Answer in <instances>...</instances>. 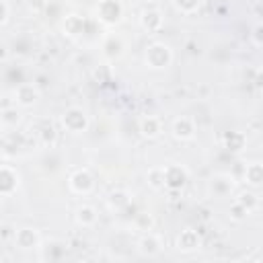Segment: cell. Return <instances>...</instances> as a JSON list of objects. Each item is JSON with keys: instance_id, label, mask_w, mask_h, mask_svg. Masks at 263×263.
<instances>
[{"instance_id": "obj_1", "label": "cell", "mask_w": 263, "mask_h": 263, "mask_svg": "<svg viewBox=\"0 0 263 263\" xmlns=\"http://www.w3.org/2000/svg\"><path fill=\"white\" fill-rule=\"evenodd\" d=\"M173 49L171 45L162 43V41H154L146 47V53H144V62L150 70H164L173 64Z\"/></svg>"}, {"instance_id": "obj_2", "label": "cell", "mask_w": 263, "mask_h": 263, "mask_svg": "<svg viewBox=\"0 0 263 263\" xmlns=\"http://www.w3.org/2000/svg\"><path fill=\"white\" fill-rule=\"evenodd\" d=\"M97 21L105 27H115L123 18V4L119 0H101L97 4Z\"/></svg>"}, {"instance_id": "obj_3", "label": "cell", "mask_w": 263, "mask_h": 263, "mask_svg": "<svg viewBox=\"0 0 263 263\" xmlns=\"http://www.w3.org/2000/svg\"><path fill=\"white\" fill-rule=\"evenodd\" d=\"M60 123H62V127H64L66 132H70V134H82V132H86V127H88V115H86V111L80 109V107H70V109H66V111L62 113Z\"/></svg>"}, {"instance_id": "obj_4", "label": "cell", "mask_w": 263, "mask_h": 263, "mask_svg": "<svg viewBox=\"0 0 263 263\" xmlns=\"http://www.w3.org/2000/svg\"><path fill=\"white\" fill-rule=\"evenodd\" d=\"M68 187H70L72 193L84 197V195H88V193L95 191V177H92V173L88 168H78V171H74L70 175Z\"/></svg>"}, {"instance_id": "obj_5", "label": "cell", "mask_w": 263, "mask_h": 263, "mask_svg": "<svg viewBox=\"0 0 263 263\" xmlns=\"http://www.w3.org/2000/svg\"><path fill=\"white\" fill-rule=\"evenodd\" d=\"M162 171H164V189H168V191H179L189 181V173L183 164H175V162L164 164Z\"/></svg>"}, {"instance_id": "obj_6", "label": "cell", "mask_w": 263, "mask_h": 263, "mask_svg": "<svg viewBox=\"0 0 263 263\" xmlns=\"http://www.w3.org/2000/svg\"><path fill=\"white\" fill-rule=\"evenodd\" d=\"M18 187H21V173L16 171V166L4 162L0 166V195L10 197L12 193H16Z\"/></svg>"}, {"instance_id": "obj_7", "label": "cell", "mask_w": 263, "mask_h": 263, "mask_svg": "<svg viewBox=\"0 0 263 263\" xmlns=\"http://www.w3.org/2000/svg\"><path fill=\"white\" fill-rule=\"evenodd\" d=\"M12 242L14 247H18L21 251H31V249H41V234L37 228L31 226H23L16 228L12 234Z\"/></svg>"}, {"instance_id": "obj_8", "label": "cell", "mask_w": 263, "mask_h": 263, "mask_svg": "<svg viewBox=\"0 0 263 263\" xmlns=\"http://www.w3.org/2000/svg\"><path fill=\"white\" fill-rule=\"evenodd\" d=\"M234 183L236 179L228 173H218L208 181V189L214 197H230L234 191Z\"/></svg>"}, {"instance_id": "obj_9", "label": "cell", "mask_w": 263, "mask_h": 263, "mask_svg": "<svg viewBox=\"0 0 263 263\" xmlns=\"http://www.w3.org/2000/svg\"><path fill=\"white\" fill-rule=\"evenodd\" d=\"M195 132H197V125H195V119L189 117V115H181L173 121L171 125V134L175 140L179 142H189L195 138Z\"/></svg>"}, {"instance_id": "obj_10", "label": "cell", "mask_w": 263, "mask_h": 263, "mask_svg": "<svg viewBox=\"0 0 263 263\" xmlns=\"http://www.w3.org/2000/svg\"><path fill=\"white\" fill-rule=\"evenodd\" d=\"M12 97H14L12 99L14 105H18V107H31L39 99V88H37L35 82H21V84L14 86Z\"/></svg>"}, {"instance_id": "obj_11", "label": "cell", "mask_w": 263, "mask_h": 263, "mask_svg": "<svg viewBox=\"0 0 263 263\" xmlns=\"http://www.w3.org/2000/svg\"><path fill=\"white\" fill-rule=\"evenodd\" d=\"M162 247H164L162 245V238L156 232H152V230L144 232L142 238L138 240V253L144 255V257H156L162 251Z\"/></svg>"}, {"instance_id": "obj_12", "label": "cell", "mask_w": 263, "mask_h": 263, "mask_svg": "<svg viewBox=\"0 0 263 263\" xmlns=\"http://www.w3.org/2000/svg\"><path fill=\"white\" fill-rule=\"evenodd\" d=\"M101 49H103V55H105L107 60H117V58L123 53L125 43H123L121 35H117V33H107V35L103 37V41H101Z\"/></svg>"}, {"instance_id": "obj_13", "label": "cell", "mask_w": 263, "mask_h": 263, "mask_svg": "<svg viewBox=\"0 0 263 263\" xmlns=\"http://www.w3.org/2000/svg\"><path fill=\"white\" fill-rule=\"evenodd\" d=\"M138 132L142 138H148V140H154L162 134V119L156 117V115H146L138 121Z\"/></svg>"}, {"instance_id": "obj_14", "label": "cell", "mask_w": 263, "mask_h": 263, "mask_svg": "<svg viewBox=\"0 0 263 263\" xmlns=\"http://www.w3.org/2000/svg\"><path fill=\"white\" fill-rule=\"evenodd\" d=\"M201 247V236L197 234V230L193 228H185L179 232L177 236V249L181 253H191V251H197Z\"/></svg>"}, {"instance_id": "obj_15", "label": "cell", "mask_w": 263, "mask_h": 263, "mask_svg": "<svg viewBox=\"0 0 263 263\" xmlns=\"http://www.w3.org/2000/svg\"><path fill=\"white\" fill-rule=\"evenodd\" d=\"M240 181H245L249 187H261L263 185V162H259V160L247 162L242 166Z\"/></svg>"}, {"instance_id": "obj_16", "label": "cell", "mask_w": 263, "mask_h": 263, "mask_svg": "<svg viewBox=\"0 0 263 263\" xmlns=\"http://www.w3.org/2000/svg\"><path fill=\"white\" fill-rule=\"evenodd\" d=\"M140 25H142V29L148 31V33H158V31L162 29V25H164V16H162V12L156 10V8H146V10L142 12V16H140Z\"/></svg>"}, {"instance_id": "obj_17", "label": "cell", "mask_w": 263, "mask_h": 263, "mask_svg": "<svg viewBox=\"0 0 263 263\" xmlns=\"http://www.w3.org/2000/svg\"><path fill=\"white\" fill-rule=\"evenodd\" d=\"M35 138L39 140V144H43V146H53L55 144V138H58V132H55V127H53V123L51 121H47V119H41V121H37V125H35Z\"/></svg>"}, {"instance_id": "obj_18", "label": "cell", "mask_w": 263, "mask_h": 263, "mask_svg": "<svg viewBox=\"0 0 263 263\" xmlns=\"http://www.w3.org/2000/svg\"><path fill=\"white\" fill-rule=\"evenodd\" d=\"M97 220H99V212L92 205H88V203L78 205V210H76V222L82 228H92L97 224Z\"/></svg>"}, {"instance_id": "obj_19", "label": "cell", "mask_w": 263, "mask_h": 263, "mask_svg": "<svg viewBox=\"0 0 263 263\" xmlns=\"http://www.w3.org/2000/svg\"><path fill=\"white\" fill-rule=\"evenodd\" d=\"M62 29L68 37H78L80 33H84V18L80 14H66L64 23H62Z\"/></svg>"}, {"instance_id": "obj_20", "label": "cell", "mask_w": 263, "mask_h": 263, "mask_svg": "<svg viewBox=\"0 0 263 263\" xmlns=\"http://www.w3.org/2000/svg\"><path fill=\"white\" fill-rule=\"evenodd\" d=\"M18 121H21V113H18L16 105H12V107L4 105V107H2V113H0L2 129H4V132H10V129H14V127H16V123H18Z\"/></svg>"}, {"instance_id": "obj_21", "label": "cell", "mask_w": 263, "mask_h": 263, "mask_svg": "<svg viewBox=\"0 0 263 263\" xmlns=\"http://www.w3.org/2000/svg\"><path fill=\"white\" fill-rule=\"evenodd\" d=\"M224 146L230 150V152H240L245 146H247V138L242 132H228L224 136Z\"/></svg>"}, {"instance_id": "obj_22", "label": "cell", "mask_w": 263, "mask_h": 263, "mask_svg": "<svg viewBox=\"0 0 263 263\" xmlns=\"http://www.w3.org/2000/svg\"><path fill=\"white\" fill-rule=\"evenodd\" d=\"M234 201H236L240 208H245L247 214H251V212H255V210L259 208V197H257V193H253V191H240V193L234 197Z\"/></svg>"}, {"instance_id": "obj_23", "label": "cell", "mask_w": 263, "mask_h": 263, "mask_svg": "<svg viewBox=\"0 0 263 263\" xmlns=\"http://www.w3.org/2000/svg\"><path fill=\"white\" fill-rule=\"evenodd\" d=\"M129 203H132V197H129L127 191H121V189H119V191H113V193L109 195V208H111V210H117V212H119V210H125Z\"/></svg>"}, {"instance_id": "obj_24", "label": "cell", "mask_w": 263, "mask_h": 263, "mask_svg": "<svg viewBox=\"0 0 263 263\" xmlns=\"http://www.w3.org/2000/svg\"><path fill=\"white\" fill-rule=\"evenodd\" d=\"M201 2H203V0H173L175 8H177L179 12H183V14H193V12H197V8L201 6Z\"/></svg>"}, {"instance_id": "obj_25", "label": "cell", "mask_w": 263, "mask_h": 263, "mask_svg": "<svg viewBox=\"0 0 263 263\" xmlns=\"http://www.w3.org/2000/svg\"><path fill=\"white\" fill-rule=\"evenodd\" d=\"M148 185L152 189H164V171H162V166L148 171Z\"/></svg>"}, {"instance_id": "obj_26", "label": "cell", "mask_w": 263, "mask_h": 263, "mask_svg": "<svg viewBox=\"0 0 263 263\" xmlns=\"http://www.w3.org/2000/svg\"><path fill=\"white\" fill-rule=\"evenodd\" d=\"M136 228L142 230V232L152 230V218H150L148 214H138V216H136Z\"/></svg>"}, {"instance_id": "obj_27", "label": "cell", "mask_w": 263, "mask_h": 263, "mask_svg": "<svg viewBox=\"0 0 263 263\" xmlns=\"http://www.w3.org/2000/svg\"><path fill=\"white\" fill-rule=\"evenodd\" d=\"M0 6H2V18H0V25L6 27L8 21H10V4H8V0H2Z\"/></svg>"}, {"instance_id": "obj_28", "label": "cell", "mask_w": 263, "mask_h": 263, "mask_svg": "<svg viewBox=\"0 0 263 263\" xmlns=\"http://www.w3.org/2000/svg\"><path fill=\"white\" fill-rule=\"evenodd\" d=\"M251 37H253V43H255V45H263V25H257V27L253 29Z\"/></svg>"}, {"instance_id": "obj_29", "label": "cell", "mask_w": 263, "mask_h": 263, "mask_svg": "<svg viewBox=\"0 0 263 263\" xmlns=\"http://www.w3.org/2000/svg\"><path fill=\"white\" fill-rule=\"evenodd\" d=\"M253 84H255L257 90H263V68H259V70L255 72V76H253Z\"/></svg>"}]
</instances>
